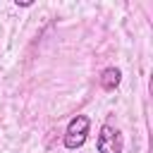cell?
<instances>
[{
	"label": "cell",
	"mask_w": 153,
	"mask_h": 153,
	"mask_svg": "<svg viewBox=\"0 0 153 153\" xmlns=\"http://www.w3.org/2000/svg\"><path fill=\"white\" fill-rule=\"evenodd\" d=\"M14 5H17V7H19V5H22V7H31L33 2H31V0H14Z\"/></svg>",
	"instance_id": "obj_4"
},
{
	"label": "cell",
	"mask_w": 153,
	"mask_h": 153,
	"mask_svg": "<svg viewBox=\"0 0 153 153\" xmlns=\"http://www.w3.org/2000/svg\"><path fill=\"white\" fill-rule=\"evenodd\" d=\"M98 153H122L124 148V141H122V134L120 129H115L112 124H103L100 131H98Z\"/></svg>",
	"instance_id": "obj_2"
},
{
	"label": "cell",
	"mask_w": 153,
	"mask_h": 153,
	"mask_svg": "<svg viewBox=\"0 0 153 153\" xmlns=\"http://www.w3.org/2000/svg\"><path fill=\"white\" fill-rule=\"evenodd\" d=\"M88 127H91V120L86 115H76L69 120L67 129H65V148L69 151H76L86 143V134H88Z\"/></svg>",
	"instance_id": "obj_1"
},
{
	"label": "cell",
	"mask_w": 153,
	"mask_h": 153,
	"mask_svg": "<svg viewBox=\"0 0 153 153\" xmlns=\"http://www.w3.org/2000/svg\"><path fill=\"white\" fill-rule=\"evenodd\" d=\"M120 79H122V72H120L117 67L103 69V74H100V86H103V91H115V88L120 86Z\"/></svg>",
	"instance_id": "obj_3"
}]
</instances>
